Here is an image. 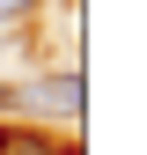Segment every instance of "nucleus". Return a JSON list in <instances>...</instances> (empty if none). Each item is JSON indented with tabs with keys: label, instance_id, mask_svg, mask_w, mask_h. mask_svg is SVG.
<instances>
[{
	"label": "nucleus",
	"instance_id": "3",
	"mask_svg": "<svg viewBox=\"0 0 147 155\" xmlns=\"http://www.w3.org/2000/svg\"><path fill=\"white\" fill-rule=\"evenodd\" d=\"M30 8H37V0H0V30H8V22H22Z\"/></svg>",
	"mask_w": 147,
	"mask_h": 155
},
{
	"label": "nucleus",
	"instance_id": "2",
	"mask_svg": "<svg viewBox=\"0 0 147 155\" xmlns=\"http://www.w3.org/2000/svg\"><path fill=\"white\" fill-rule=\"evenodd\" d=\"M0 155H66L44 126H0Z\"/></svg>",
	"mask_w": 147,
	"mask_h": 155
},
{
	"label": "nucleus",
	"instance_id": "1",
	"mask_svg": "<svg viewBox=\"0 0 147 155\" xmlns=\"http://www.w3.org/2000/svg\"><path fill=\"white\" fill-rule=\"evenodd\" d=\"M81 74H37V81H8L0 89V111L8 118H22V126H37V118H81Z\"/></svg>",
	"mask_w": 147,
	"mask_h": 155
}]
</instances>
